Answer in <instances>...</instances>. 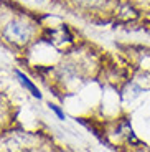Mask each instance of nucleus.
I'll use <instances>...</instances> for the list:
<instances>
[{"mask_svg": "<svg viewBox=\"0 0 150 152\" xmlns=\"http://www.w3.org/2000/svg\"><path fill=\"white\" fill-rule=\"evenodd\" d=\"M135 152H150V151H149V149H145V147H140L139 151H135Z\"/></svg>", "mask_w": 150, "mask_h": 152, "instance_id": "nucleus-6", "label": "nucleus"}, {"mask_svg": "<svg viewBox=\"0 0 150 152\" xmlns=\"http://www.w3.org/2000/svg\"><path fill=\"white\" fill-rule=\"evenodd\" d=\"M38 33V23L28 13L8 12L0 15V37L13 48H26Z\"/></svg>", "mask_w": 150, "mask_h": 152, "instance_id": "nucleus-1", "label": "nucleus"}, {"mask_svg": "<svg viewBox=\"0 0 150 152\" xmlns=\"http://www.w3.org/2000/svg\"><path fill=\"white\" fill-rule=\"evenodd\" d=\"M50 109H51L53 113L56 114V116H58V118H60V119H64V113H63V111H61L60 107L56 106V104H50Z\"/></svg>", "mask_w": 150, "mask_h": 152, "instance_id": "nucleus-5", "label": "nucleus"}, {"mask_svg": "<svg viewBox=\"0 0 150 152\" xmlns=\"http://www.w3.org/2000/svg\"><path fill=\"white\" fill-rule=\"evenodd\" d=\"M76 8L84 12H89V13H116L117 5L119 2L117 0H69Z\"/></svg>", "mask_w": 150, "mask_h": 152, "instance_id": "nucleus-2", "label": "nucleus"}, {"mask_svg": "<svg viewBox=\"0 0 150 152\" xmlns=\"http://www.w3.org/2000/svg\"><path fill=\"white\" fill-rule=\"evenodd\" d=\"M132 4L135 5V7L139 8L140 12H147V13H150V0H130Z\"/></svg>", "mask_w": 150, "mask_h": 152, "instance_id": "nucleus-4", "label": "nucleus"}, {"mask_svg": "<svg viewBox=\"0 0 150 152\" xmlns=\"http://www.w3.org/2000/svg\"><path fill=\"white\" fill-rule=\"evenodd\" d=\"M15 75H17V78H18V81H20V84H22L25 89H28V91L31 93V96L33 98H36V99H42V93L38 91V88L35 86L33 83H31L30 80H28V76H25L20 69H15Z\"/></svg>", "mask_w": 150, "mask_h": 152, "instance_id": "nucleus-3", "label": "nucleus"}]
</instances>
